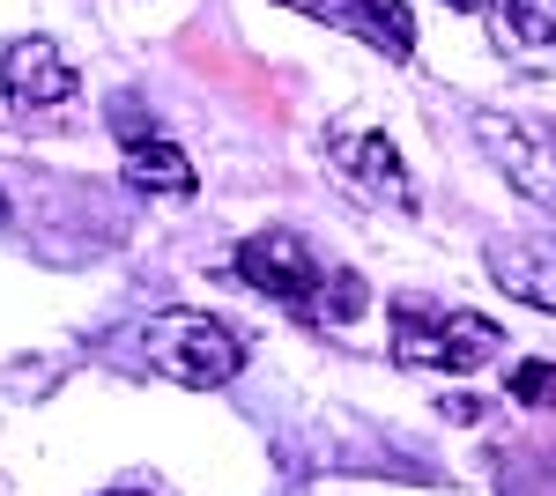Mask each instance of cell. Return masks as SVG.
<instances>
[{
	"mask_svg": "<svg viewBox=\"0 0 556 496\" xmlns=\"http://www.w3.org/2000/svg\"><path fill=\"white\" fill-rule=\"evenodd\" d=\"M238 282L260 290L267 304H282V311H304L312 327H349L356 311H364V275L356 267H334L327 252L298 238V230H253L245 245H238Z\"/></svg>",
	"mask_w": 556,
	"mask_h": 496,
	"instance_id": "6da1fadb",
	"label": "cell"
},
{
	"mask_svg": "<svg viewBox=\"0 0 556 496\" xmlns=\"http://www.w3.org/2000/svg\"><path fill=\"white\" fill-rule=\"evenodd\" d=\"M386 356L401 371H482L505 356V327L482 319V311H460V304H438V296L401 290L386 304Z\"/></svg>",
	"mask_w": 556,
	"mask_h": 496,
	"instance_id": "7a4b0ae2",
	"label": "cell"
},
{
	"mask_svg": "<svg viewBox=\"0 0 556 496\" xmlns=\"http://www.w3.org/2000/svg\"><path fill=\"white\" fill-rule=\"evenodd\" d=\"M141 371L193 385V393H215V385H230L245 371V341L208 311H156L141 327Z\"/></svg>",
	"mask_w": 556,
	"mask_h": 496,
	"instance_id": "3957f363",
	"label": "cell"
},
{
	"mask_svg": "<svg viewBox=\"0 0 556 496\" xmlns=\"http://www.w3.org/2000/svg\"><path fill=\"white\" fill-rule=\"evenodd\" d=\"M327 164L342 178L356 201H379V207H401V215H416V178H408V156L393 149V133L371 119H327Z\"/></svg>",
	"mask_w": 556,
	"mask_h": 496,
	"instance_id": "277c9868",
	"label": "cell"
},
{
	"mask_svg": "<svg viewBox=\"0 0 556 496\" xmlns=\"http://www.w3.org/2000/svg\"><path fill=\"white\" fill-rule=\"evenodd\" d=\"M475 141L497 164V178L519 201L556 215V119H527V112H475Z\"/></svg>",
	"mask_w": 556,
	"mask_h": 496,
	"instance_id": "5b68a950",
	"label": "cell"
},
{
	"mask_svg": "<svg viewBox=\"0 0 556 496\" xmlns=\"http://www.w3.org/2000/svg\"><path fill=\"white\" fill-rule=\"evenodd\" d=\"M104 119H112V133H119V170H127L141 193H172V201H186V193L201 186V178H193V156H186L172 133L141 112V97H134V89L112 97V112H104Z\"/></svg>",
	"mask_w": 556,
	"mask_h": 496,
	"instance_id": "8992f818",
	"label": "cell"
},
{
	"mask_svg": "<svg viewBox=\"0 0 556 496\" xmlns=\"http://www.w3.org/2000/svg\"><path fill=\"white\" fill-rule=\"evenodd\" d=\"M275 8H298L304 23L371 44L379 60H416V15L401 0H275Z\"/></svg>",
	"mask_w": 556,
	"mask_h": 496,
	"instance_id": "52a82bcc",
	"label": "cell"
},
{
	"mask_svg": "<svg viewBox=\"0 0 556 496\" xmlns=\"http://www.w3.org/2000/svg\"><path fill=\"white\" fill-rule=\"evenodd\" d=\"M75 89H83L75 60L52 38H38V30L0 52V97H8L15 112H60V104H75Z\"/></svg>",
	"mask_w": 556,
	"mask_h": 496,
	"instance_id": "ba28073f",
	"label": "cell"
},
{
	"mask_svg": "<svg viewBox=\"0 0 556 496\" xmlns=\"http://www.w3.org/2000/svg\"><path fill=\"white\" fill-rule=\"evenodd\" d=\"M490 282L513 304L556 311V222L549 230H527V238H497L490 245Z\"/></svg>",
	"mask_w": 556,
	"mask_h": 496,
	"instance_id": "9c48e42d",
	"label": "cell"
},
{
	"mask_svg": "<svg viewBox=\"0 0 556 496\" xmlns=\"http://www.w3.org/2000/svg\"><path fill=\"white\" fill-rule=\"evenodd\" d=\"M497 44L513 67L556 75V0H505L497 8Z\"/></svg>",
	"mask_w": 556,
	"mask_h": 496,
	"instance_id": "30bf717a",
	"label": "cell"
},
{
	"mask_svg": "<svg viewBox=\"0 0 556 496\" xmlns=\"http://www.w3.org/2000/svg\"><path fill=\"white\" fill-rule=\"evenodd\" d=\"M513 400L519 408H556V364H519L513 371Z\"/></svg>",
	"mask_w": 556,
	"mask_h": 496,
	"instance_id": "8fae6325",
	"label": "cell"
},
{
	"mask_svg": "<svg viewBox=\"0 0 556 496\" xmlns=\"http://www.w3.org/2000/svg\"><path fill=\"white\" fill-rule=\"evenodd\" d=\"M97 496H172L156 474H134V482H119V489H97Z\"/></svg>",
	"mask_w": 556,
	"mask_h": 496,
	"instance_id": "7c38bea8",
	"label": "cell"
},
{
	"mask_svg": "<svg viewBox=\"0 0 556 496\" xmlns=\"http://www.w3.org/2000/svg\"><path fill=\"white\" fill-rule=\"evenodd\" d=\"M445 8H460V15H482V8H490V0H445Z\"/></svg>",
	"mask_w": 556,
	"mask_h": 496,
	"instance_id": "4fadbf2b",
	"label": "cell"
},
{
	"mask_svg": "<svg viewBox=\"0 0 556 496\" xmlns=\"http://www.w3.org/2000/svg\"><path fill=\"white\" fill-rule=\"evenodd\" d=\"M0 222H8V193H0Z\"/></svg>",
	"mask_w": 556,
	"mask_h": 496,
	"instance_id": "5bb4252c",
	"label": "cell"
}]
</instances>
